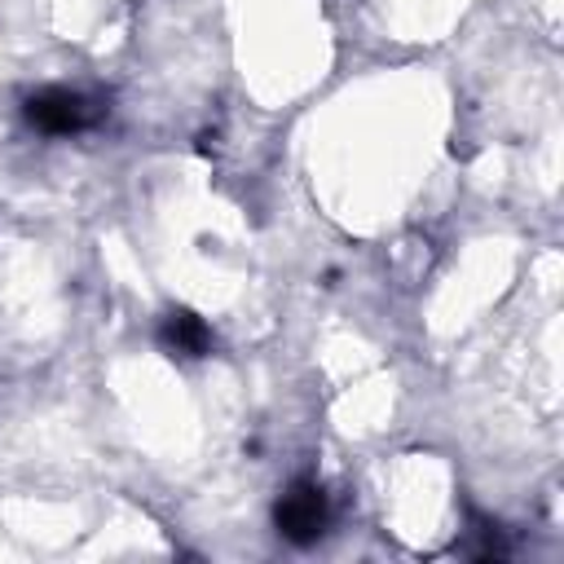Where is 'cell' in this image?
<instances>
[{"instance_id": "2", "label": "cell", "mask_w": 564, "mask_h": 564, "mask_svg": "<svg viewBox=\"0 0 564 564\" xmlns=\"http://www.w3.org/2000/svg\"><path fill=\"white\" fill-rule=\"evenodd\" d=\"M273 520H278V533H282L286 542H295V546L317 542V538L326 533V520H330V507H326L322 485H313V480H295V485L278 498Z\"/></svg>"}, {"instance_id": "3", "label": "cell", "mask_w": 564, "mask_h": 564, "mask_svg": "<svg viewBox=\"0 0 564 564\" xmlns=\"http://www.w3.org/2000/svg\"><path fill=\"white\" fill-rule=\"evenodd\" d=\"M159 344L172 352V357H203L212 348V330L203 317L194 313H167L163 326H159Z\"/></svg>"}, {"instance_id": "1", "label": "cell", "mask_w": 564, "mask_h": 564, "mask_svg": "<svg viewBox=\"0 0 564 564\" xmlns=\"http://www.w3.org/2000/svg\"><path fill=\"white\" fill-rule=\"evenodd\" d=\"M106 115V106L79 88H44L35 97H26V123H35L40 132L66 137V132H84Z\"/></svg>"}]
</instances>
